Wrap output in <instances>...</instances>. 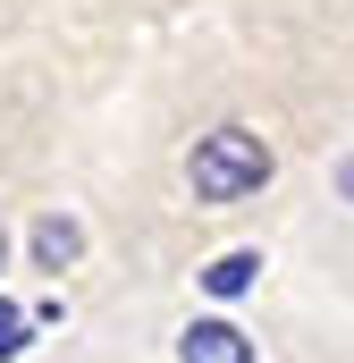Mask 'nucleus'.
Returning a JSON list of instances; mask_svg holds the SVG:
<instances>
[{"mask_svg":"<svg viewBox=\"0 0 354 363\" xmlns=\"http://www.w3.org/2000/svg\"><path fill=\"white\" fill-rule=\"evenodd\" d=\"M25 347H34V321H25L17 304H0V363H17Z\"/></svg>","mask_w":354,"mask_h":363,"instance_id":"nucleus-5","label":"nucleus"},{"mask_svg":"<svg viewBox=\"0 0 354 363\" xmlns=\"http://www.w3.org/2000/svg\"><path fill=\"white\" fill-rule=\"evenodd\" d=\"M338 186H346V203H354V161H346V169H338Z\"/></svg>","mask_w":354,"mask_h":363,"instance_id":"nucleus-6","label":"nucleus"},{"mask_svg":"<svg viewBox=\"0 0 354 363\" xmlns=\"http://www.w3.org/2000/svg\"><path fill=\"white\" fill-rule=\"evenodd\" d=\"M177 363H253V338L236 321H194L185 347H177Z\"/></svg>","mask_w":354,"mask_h":363,"instance_id":"nucleus-2","label":"nucleus"},{"mask_svg":"<svg viewBox=\"0 0 354 363\" xmlns=\"http://www.w3.org/2000/svg\"><path fill=\"white\" fill-rule=\"evenodd\" d=\"M185 186H194V203H245L253 186H270V144L253 127H219V135L194 144Z\"/></svg>","mask_w":354,"mask_h":363,"instance_id":"nucleus-1","label":"nucleus"},{"mask_svg":"<svg viewBox=\"0 0 354 363\" xmlns=\"http://www.w3.org/2000/svg\"><path fill=\"white\" fill-rule=\"evenodd\" d=\"M253 271H262V254H219V262L202 271V287H211V296H245Z\"/></svg>","mask_w":354,"mask_h":363,"instance_id":"nucleus-4","label":"nucleus"},{"mask_svg":"<svg viewBox=\"0 0 354 363\" xmlns=\"http://www.w3.org/2000/svg\"><path fill=\"white\" fill-rule=\"evenodd\" d=\"M76 254H85V228H76L68 211H51V220H34V262H42V271H68Z\"/></svg>","mask_w":354,"mask_h":363,"instance_id":"nucleus-3","label":"nucleus"},{"mask_svg":"<svg viewBox=\"0 0 354 363\" xmlns=\"http://www.w3.org/2000/svg\"><path fill=\"white\" fill-rule=\"evenodd\" d=\"M0 262H8V237H0Z\"/></svg>","mask_w":354,"mask_h":363,"instance_id":"nucleus-7","label":"nucleus"}]
</instances>
